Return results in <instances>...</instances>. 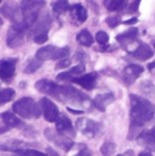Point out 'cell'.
<instances>
[{
    "mask_svg": "<svg viewBox=\"0 0 155 156\" xmlns=\"http://www.w3.org/2000/svg\"><path fill=\"white\" fill-rule=\"evenodd\" d=\"M69 52H70L69 47L58 48L55 46L49 45L39 48L35 54V58L41 62L49 60H62L69 55Z\"/></svg>",
    "mask_w": 155,
    "mask_h": 156,
    "instance_id": "cell-5",
    "label": "cell"
},
{
    "mask_svg": "<svg viewBox=\"0 0 155 156\" xmlns=\"http://www.w3.org/2000/svg\"><path fill=\"white\" fill-rule=\"evenodd\" d=\"M33 41L36 44H44L48 41V33H43V34H38L35 37H33Z\"/></svg>",
    "mask_w": 155,
    "mask_h": 156,
    "instance_id": "cell-35",
    "label": "cell"
},
{
    "mask_svg": "<svg viewBox=\"0 0 155 156\" xmlns=\"http://www.w3.org/2000/svg\"><path fill=\"white\" fill-rule=\"evenodd\" d=\"M47 154L48 156H60L58 154V152H55V151L51 148H47Z\"/></svg>",
    "mask_w": 155,
    "mask_h": 156,
    "instance_id": "cell-40",
    "label": "cell"
},
{
    "mask_svg": "<svg viewBox=\"0 0 155 156\" xmlns=\"http://www.w3.org/2000/svg\"><path fill=\"white\" fill-rule=\"evenodd\" d=\"M143 67L137 64H131V65L126 66L122 71V79H123L124 83L128 85H131L143 74Z\"/></svg>",
    "mask_w": 155,
    "mask_h": 156,
    "instance_id": "cell-8",
    "label": "cell"
},
{
    "mask_svg": "<svg viewBox=\"0 0 155 156\" xmlns=\"http://www.w3.org/2000/svg\"><path fill=\"white\" fill-rule=\"evenodd\" d=\"M115 101V94L113 93H106L103 94H98L93 98V104L100 112H105L108 104Z\"/></svg>",
    "mask_w": 155,
    "mask_h": 156,
    "instance_id": "cell-17",
    "label": "cell"
},
{
    "mask_svg": "<svg viewBox=\"0 0 155 156\" xmlns=\"http://www.w3.org/2000/svg\"><path fill=\"white\" fill-rule=\"evenodd\" d=\"M98 80V73L96 72H90V73H86L82 76H76V78L71 79V82L76 83V84L80 85L84 89L87 90H91L96 87Z\"/></svg>",
    "mask_w": 155,
    "mask_h": 156,
    "instance_id": "cell-11",
    "label": "cell"
},
{
    "mask_svg": "<svg viewBox=\"0 0 155 156\" xmlns=\"http://www.w3.org/2000/svg\"><path fill=\"white\" fill-rule=\"evenodd\" d=\"M131 103V125L130 126L140 129L146 122L150 121L154 117L155 107L148 99L136 94H130Z\"/></svg>",
    "mask_w": 155,
    "mask_h": 156,
    "instance_id": "cell-1",
    "label": "cell"
},
{
    "mask_svg": "<svg viewBox=\"0 0 155 156\" xmlns=\"http://www.w3.org/2000/svg\"><path fill=\"white\" fill-rule=\"evenodd\" d=\"M39 103H41V107L43 109L45 119L49 122H55L58 116H60V112H58V108L55 105V103L52 102L50 99L46 98V97L41 98Z\"/></svg>",
    "mask_w": 155,
    "mask_h": 156,
    "instance_id": "cell-6",
    "label": "cell"
},
{
    "mask_svg": "<svg viewBox=\"0 0 155 156\" xmlns=\"http://www.w3.org/2000/svg\"><path fill=\"white\" fill-rule=\"evenodd\" d=\"M108 39H110V37H108L107 33H105L104 31H99L96 34V41L101 46L106 45V44L108 43Z\"/></svg>",
    "mask_w": 155,
    "mask_h": 156,
    "instance_id": "cell-32",
    "label": "cell"
},
{
    "mask_svg": "<svg viewBox=\"0 0 155 156\" xmlns=\"http://www.w3.org/2000/svg\"><path fill=\"white\" fill-rule=\"evenodd\" d=\"M35 88L39 93L49 94V96H52L54 98L56 90L58 88V85L56 83L47 80V79H43V80H39L35 83Z\"/></svg>",
    "mask_w": 155,
    "mask_h": 156,
    "instance_id": "cell-16",
    "label": "cell"
},
{
    "mask_svg": "<svg viewBox=\"0 0 155 156\" xmlns=\"http://www.w3.org/2000/svg\"><path fill=\"white\" fill-rule=\"evenodd\" d=\"M41 65H43V62H41V61H38L37 58L31 60V61H29L28 65L25 67L23 72H25V73H28V74L33 73V72H35L36 70L41 67Z\"/></svg>",
    "mask_w": 155,
    "mask_h": 156,
    "instance_id": "cell-30",
    "label": "cell"
},
{
    "mask_svg": "<svg viewBox=\"0 0 155 156\" xmlns=\"http://www.w3.org/2000/svg\"><path fill=\"white\" fill-rule=\"evenodd\" d=\"M139 2H140V0H135V1L132 3V5L130 6V9H129V12H130V13L137 12V10H138V6H139Z\"/></svg>",
    "mask_w": 155,
    "mask_h": 156,
    "instance_id": "cell-37",
    "label": "cell"
},
{
    "mask_svg": "<svg viewBox=\"0 0 155 156\" xmlns=\"http://www.w3.org/2000/svg\"><path fill=\"white\" fill-rule=\"evenodd\" d=\"M154 48H155V44H154Z\"/></svg>",
    "mask_w": 155,
    "mask_h": 156,
    "instance_id": "cell-47",
    "label": "cell"
},
{
    "mask_svg": "<svg viewBox=\"0 0 155 156\" xmlns=\"http://www.w3.org/2000/svg\"><path fill=\"white\" fill-rule=\"evenodd\" d=\"M76 125L83 134L87 136H95L99 132L100 124L88 118H81L76 122Z\"/></svg>",
    "mask_w": 155,
    "mask_h": 156,
    "instance_id": "cell-9",
    "label": "cell"
},
{
    "mask_svg": "<svg viewBox=\"0 0 155 156\" xmlns=\"http://www.w3.org/2000/svg\"><path fill=\"white\" fill-rule=\"evenodd\" d=\"M56 129L60 134H64V133H71L73 129L72 127V122L71 120L67 117L64 114H61L58 116V118L56 119Z\"/></svg>",
    "mask_w": 155,
    "mask_h": 156,
    "instance_id": "cell-22",
    "label": "cell"
},
{
    "mask_svg": "<svg viewBox=\"0 0 155 156\" xmlns=\"http://www.w3.org/2000/svg\"><path fill=\"white\" fill-rule=\"evenodd\" d=\"M76 156H91V155H90V153H89L88 151L84 148V149H82L79 153H77Z\"/></svg>",
    "mask_w": 155,
    "mask_h": 156,
    "instance_id": "cell-39",
    "label": "cell"
},
{
    "mask_svg": "<svg viewBox=\"0 0 155 156\" xmlns=\"http://www.w3.org/2000/svg\"><path fill=\"white\" fill-rule=\"evenodd\" d=\"M0 14L3 15L5 18L10 19L13 23H17L19 21V6L15 3L12 0H9L6 1L3 5L0 8Z\"/></svg>",
    "mask_w": 155,
    "mask_h": 156,
    "instance_id": "cell-10",
    "label": "cell"
},
{
    "mask_svg": "<svg viewBox=\"0 0 155 156\" xmlns=\"http://www.w3.org/2000/svg\"><path fill=\"white\" fill-rule=\"evenodd\" d=\"M15 96V90L12 88H4L0 90V105L8 103Z\"/></svg>",
    "mask_w": 155,
    "mask_h": 156,
    "instance_id": "cell-28",
    "label": "cell"
},
{
    "mask_svg": "<svg viewBox=\"0 0 155 156\" xmlns=\"http://www.w3.org/2000/svg\"><path fill=\"white\" fill-rule=\"evenodd\" d=\"M105 21H106V23H107L108 27L116 28L120 25L121 19H120V17H118V16H110L105 19Z\"/></svg>",
    "mask_w": 155,
    "mask_h": 156,
    "instance_id": "cell-34",
    "label": "cell"
},
{
    "mask_svg": "<svg viewBox=\"0 0 155 156\" xmlns=\"http://www.w3.org/2000/svg\"><path fill=\"white\" fill-rule=\"evenodd\" d=\"M46 4L45 0H23L20 4V10L23 12V19L19 23L26 30H30L32 26L38 19L39 11Z\"/></svg>",
    "mask_w": 155,
    "mask_h": 156,
    "instance_id": "cell-3",
    "label": "cell"
},
{
    "mask_svg": "<svg viewBox=\"0 0 155 156\" xmlns=\"http://www.w3.org/2000/svg\"><path fill=\"white\" fill-rule=\"evenodd\" d=\"M70 15L71 18L73 20L78 21L79 23H83L87 20V17H88V14H87V11L82 4L80 3H76L73 5L70 6Z\"/></svg>",
    "mask_w": 155,
    "mask_h": 156,
    "instance_id": "cell-19",
    "label": "cell"
},
{
    "mask_svg": "<svg viewBox=\"0 0 155 156\" xmlns=\"http://www.w3.org/2000/svg\"><path fill=\"white\" fill-rule=\"evenodd\" d=\"M128 3V0H103V4L106 10L110 12H117L124 9Z\"/></svg>",
    "mask_w": 155,
    "mask_h": 156,
    "instance_id": "cell-25",
    "label": "cell"
},
{
    "mask_svg": "<svg viewBox=\"0 0 155 156\" xmlns=\"http://www.w3.org/2000/svg\"><path fill=\"white\" fill-rule=\"evenodd\" d=\"M38 20V19H37ZM52 19L51 17L48 14H46L45 16L41 17V19H39L38 23L35 25V27L31 30L30 32V37H35L38 34H43V33H48L50 29V26H51Z\"/></svg>",
    "mask_w": 155,
    "mask_h": 156,
    "instance_id": "cell-18",
    "label": "cell"
},
{
    "mask_svg": "<svg viewBox=\"0 0 155 156\" xmlns=\"http://www.w3.org/2000/svg\"><path fill=\"white\" fill-rule=\"evenodd\" d=\"M2 120L3 122L5 123L6 126H10V127H21L23 126V122L21 119H19L18 117L14 115V114L10 113V112H4L2 114Z\"/></svg>",
    "mask_w": 155,
    "mask_h": 156,
    "instance_id": "cell-24",
    "label": "cell"
},
{
    "mask_svg": "<svg viewBox=\"0 0 155 156\" xmlns=\"http://www.w3.org/2000/svg\"><path fill=\"white\" fill-rule=\"evenodd\" d=\"M138 156H152L151 153L149 152V151H143V152H140L139 153Z\"/></svg>",
    "mask_w": 155,
    "mask_h": 156,
    "instance_id": "cell-43",
    "label": "cell"
},
{
    "mask_svg": "<svg viewBox=\"0 0 155 156\" xmlns=\"http://www.w3.org/2000/svg\"><path fill=\"white\" fill-rule=\"evenodd\" d=\"M18 154L19 156H48V154H44L39 151L32 150V149H26V150L18 152Z\"/></svg>",
    "mask_w": 155,
    "mask_h": 156,
    "instance_id": "cell-33",
    "label": "cell"
},
{
    "mask_svg": "<svg viewBox=\"0 0 155 156\" xmlns=\"http://www.w3.org/2000/svg\"><path fill=\"white\" fill-rule=\"evenodd\" d=\"M138 144L149 151L155 152V126L149 131L143 132L137 137Z\"/></svg>",
    "mask_w": 155,
    "mask_h": 156,
    "instance_id": "cell-14",
    "label": "cell"
},
{
    "mask_svg": "<svg viewBox=\"0 0 155 156\" xmlns=\"http://www.w3.org/2000/svg\"><path fill=\"white\" fill-rule=\"evenodd\" d=\"M140 88H141V91H143L145 94L147 96H150V94H154V85L151 81H146V82L141 83L140 85Z\"/></svg>",
    "mask_w": 155,
    "mask_h": 156,
    "instance_id": "cell-31",
    "label": "cell"
},
{
    "mask_svg": "<svg viewBox=\"0 0 155 156\" xmlns=\"http://www.w3.org/2000/svg\"><path fill=\"white\" fill-rule=\"evenodd\" d=\"M1 1H2V0H0V2H1Z\"/></svg>",
    "mask_w": 155,
    "mask_h": 156,
    "instance_id": "cell-48",
    "label": "cell"
},
{
    "mask_svg": "<svg viewBox=\"0 0 155 156\" xmlns=\"http://www.w3.org/2000/svg\"><path fill=\"white\" fill-rule=\"evenodd\" d=\"M52 10H53L54 14L58 15V16L64 14L65 12L70 10L68 0H56L52 5Z\"/></svg>",
    "mask_w": 155,
    "mask_h": 156,
    "instance_id": "cell-27",
    "label": "cell"
},
{
    "mask_svg": "<svg viewBox=\"0 0 155 156\" xmlns=\"http://www.w3.org/2000/svg\"><path fill=\"white\" fill-rule=\"evenodd\" d=\"M130 54L134 58H136L138 61H143V62L150 60L154 55L153 50L151 49V47L145 43H140V41H139L138 46L134 50L130 51Z\"/></svg>",
    "mask_w": 155,
    "mask_h": 156,
    "instance_id": "cell-13",
    "label": "cell"
},
{
    "mask_svg": "<svg viewBox=\"0 0 155 156\" xmlns=\"http://www.w3.org/2000/svg\"><path fill=\"white\" fill-rule=\"evenodd\" d=\"M45 135L47 136V138L49 140L53 141L55 144H58V147H61V148L66 151H69L71 147L73 146V142L71 141V140H69V138L63 136V134L53 133L52 129H46Z\"/></svg>",
    "mask_w": 155,
    "mask_h": 156,
    "instance_id": "cell-12",
    "label": "cell"
},
{
    "mask_svg": "<svg viewBox=\"0 0 155 156\" xmlns=\"http://www.w3.org/2000/svg\"><path fill=\"white\" fill-rule=\"evenodd\" d=\"M85 64L84 63H81L77 65L76 67L71 68L70 70L68 71H65V72H61L56 76V80L58 81H65V80H71V79L76 78L78 74H81L85 71Z\"/></svg>",
    "mask_w": 155,
    "mask_h": 156,
    "instance_id": "cell-21",
    "label": "cell"
},
{
    "mask_svg": "<svg viewBox=\"0 0 155 156\" xmlns=\"http://www.w3.org/2000/svg\"><path fill=\"white\" fill-rule=\"evenodd\" d=\"M154 68H155V62L148 64V69L149 70H152V69H154Z\"/></svg>",
    "mask_w": 155,
    "mask_h": 156,
    "instance_id": "cell-44",
    "label": "cell"
},
{
    "mask_svg": "<svg viewBox=\"0 0 155 156\" xmlns=\"http://www.w3.org/2000/svg\"><path fill=\"white\" fill-rule=\"evenodd\" d=\"M54 98L64 102L66 104L75 105V106H82L83 108L90 107V100L85 94L71 86H58Z\"/></svg>",
    "mask_w": 155,
    "mask_h": 156,
    "instance_id": "cell-2",
    "label": "cell"
},
{
    "mask_svg": "<svg viewBox=\"0 0 155 156\" xmlns=\"http://www.w3.org/2000/svg\"><path fill=\"white\" fill-rule=\"evenodd\" d=\"M2 25H3V20H2V18L0 17V27H1Z\"/></svg>",
    "mask_w": 155,
    "mask_h": 156,
    "instance_id": "cell-45",
    "label": "cell"
},
{
    "mask_svg": "<svg viewBox=\"0 0 155 156\" xmlns=\"http://www.w3.org/2000/svg\"><path fill=\"white\" fill-rule=\"evenodd\" d=\"M30 146L29 144L19 141V140L13 139L6 144H0V150L1 151H9V152H20L23 150H26V147Z\"/></svg>",
    "mask_w": 155,
    "mask_h": 156,
    "instance_id": "cell-23",
    "label": "cell"
},
{
    "mask_svg": "<svg viewBox=\"0 0 155 156\" xmlns=\"http://www.w3.org/2000/svg\"><path fill=\"white\" fill-rule=\"evenodd\" d=\"M137 21H138V19H137L136 17H133V18L129 19V20L123 21V25H128V26H130V25H135V23H136Z\"/></svg>",
    "mask_w": 155,
    "mask_h": 156,
    "instance_id": "cell-38",
    "label": "cell"
},
{
    "mask_svg": "<svg viewBox=\"0 0 155 156\" xmlns=\"http://www.w3.org/2000/svg\"><path fill=\"white\" fill-rule=\"evenodd\" d=\"M13 111L25 119H36L41 115V105H38L32 98L25 97L13 104Z\"/></svg>",
    "mask_w": 155,
    "mask_h": 156,
    "instance_id": "cell-4",
    "label": "cell"
},
{
    "mask_svg": "<svg viewBox=\"0 0 155 156\" xmlns=\"http://www.w3.org/2000/svg\"><path fill=\"white\" fill-rule=\"evenodd\" d=\"M67 109H68L70 113L76 114V115H80V114H83V111H79V109H72L71 107H67Z\"/></svg>",
    "mask_w": 155,
    "mask_h": 156,
    "instance_id": "cell-41",
    "label": "cell"
},
{
    "mask_svg": "<svg viewBox=\"0 0 155 156\" xmlns=\"http://www.w3.org/2000/svg\"><path fill=\"white\" fill-rule=\"evenodd\" d=\"M117 156H124V155H121V154H119V155H117Z\"/></svg>",
    "mask_w": 155,
    "mask_h": 156,
    "instance_id": "cell-46",
    "label": "cell"
},
{
    "mask_svg": "<svg viewBox=\"0 0 155 156\" xmlns=\"http://www.w3.org/2000/svg\"><path fill=\"white\" fill-rule=\"evenodd\" d=\"M116 151V144L112 141H105L100 148V152L104 156H112Z\"/></svg>",
    "mask_w": 155,
    "mask_h": 156,
    "instance_id": "cell-29",
    "label": "cell"
},
{
    "mask_svg": "<svg viewBox=\"0 0 155 156\" xmlns=\"http://www.w3.org/2000/svg\"><path fill=\"white\" fill-rule=\"evenodd\" d=\"M137 35H138V29L137 28H131V29L118 34L116 36V41L121 46H126L136 41Z\"/></svg>",
    "mask_w": 155,
    "mask_h": 156,
    "instance_id": "cell-20",
    "label": "cell"
},
{
    "mask_svg": "<svg viewBox=\"0 0 155 156\" xmlns=\"http://www.w3.org/2000/svg\"><path fill=\"white\" fill-rule=\"evenodd\" d=\"M17 58H4L0 61V79L3 81H10L14 76L16 69Z\"/></svg>",
    "mask_w": 155,
    "mask_h": 156,
    "instance_id": "cell-7",
    "label": "cell"
},
{
    "mask_svg": "<svg viewBox=\"0 0 155 156\" xmlns=\"http://www.w3.org/2000/svg\"><path fill=\"white\" fill-rule=\"evenodd\" d=\"M23 34L25 33L19 31L12 26L6 33V45L12 49L20 47L23 43Z\"/></svg>",
    "mask_w": 155,
    "mask_h": 156,
    "instance_id": "cell-15",
    "label": "cell"
},
{
    "mask_svg": "<svg viewBox=\"0 0 155 156\" xmlns=\"http://www.w3.org/2000/svg\"><path fill=\"white\" fill-rule=\"evenodd\" d=\"M8 131V126H4V125H1L0 124V135H1V134H3V133H5V132Z\"/></svg>",
    "mask_w": 155,
    "mask_h": 156,
    "instance_id": "cell-42",
    "label": "cell"
},
{
    "mask_svg": "<svg viewBox=\"0 0 155 156\" xmlns=\"http://www.w3.org/2000/svg\"><path fill=\"white\" fill-rule=\"evenodd\" d=\"M77 41H78V43L81 44L82 46L90 47V46H93V37L88 30L84 29L77 35Z\"/></svg>",
    "mask_w": 155,
    "mask_h": 156,
    "instance_id": "cell-26",
    "label": "cell"
},
{
    "mask_svg": "<svg viewBox=\"0 0 155 156\" xmlns=\"http://www.w3.org/2000/svg\"><path fill=\"white\" fill-rule=\"evenodd\" d=\"M71 64V61L66 58V60H61L60 62L55 65V69H63V68L68 67L69 65Z\"/></svg>",
    "mask_w": 155,
    "mask_h": 156,
    "instance_id": "cell-36",
    "label": "cell"
}]
</instances>
